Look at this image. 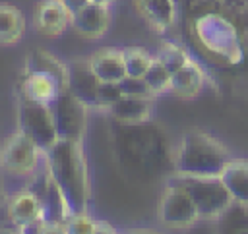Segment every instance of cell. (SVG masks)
I'll return each instance as SVG.
<instances>
[{
  "instance_id": "obj_2",
  "label": "cell",
  "mask_w": 248,
  "mask_h": 234,
  "mask_svg": "<svg viewBox=\"0 0 248 234\" xmlns=\"http://www.w3.org/2000/svg\"><path fill=\"white\" fill-rule=\"evenodd\" d=\"M45 153L25 130L17 128L0 145V170L14 178H31L39 172Z\"/></svg>"
},
{
  "instance_id": "obj_12",
  "label": "cell",
  "mask_w": 248,
  "mask_h": 234,
  "mask_svg": "<svg viewBox=\"0 0 248 234\" xmlns=\"http://www.w3.org/2000/svg\"><path fill=\"white\" fill-rule=\"evenodd\" d=\"M207 83V73L205 70L200 66V62H196L194 58L184 64L182 68L172 72V79H170V95H174L176 99L182 101H190L196 99Z\"/></svg>"
},
{
  "instance_id": "obj_6",
  "label": "cell",
  "mask_w": 248,
  "mask_h": 234,
  "mask_svg": "<svg viewBox=\"0 0 248 234\" xmlns=\"http://www.w3.org/2000/svg\"><path fill=\"white\" fill-rule=\"evenodd\" d=\"M19 128L25 130L45 151H50L58 143V126L52 106H43L27 99L21 101V120Z\"/></svg>"
},
{
  "instance_id": "obj_11",
  "label": "cell",
  "mask_w": 248,
  "mask_h": 234,
  "mask_svg": "<svg viewBox=\"0 0 248 234\" xmlns=\"http://www.w3.org/2000/svg\"><path fill=\"white\" fill-rule=\"evenodd\" d=\"M155 110V97L149 95H124L118 102H114L110 108L105 112L110 114L116 122L136 126V124H145L151 120Z\"/></svg>"
},
{
  "instance_id": "obj_22",
  "label": "cell",
  "mask_w": 248,
  "mask_h": 234,
  "mask_svg": "<svg viewBox=\"0 0 248 234\" xmlns=\"http://www.w3.org/2000/svg\"><path fill=\"white\" fill-rule=\"evenodd\" d=\"M87 2H93V4H101V6H110V8H112V4H114L116 0H87Z\"/></svg>"
},
{
  "instance_id": "obj_4",
  "label": "cell",
  "mask_w": 248,
  "mask_h": 234,
  "mask_svg": "<svg viewBox=\"0 0 248 234\" xmlns=\"http://www.w3.org/2000/svg\"><path fill=\"white\" fill-rule=\"evenodd\" d=\"M180 176V180L186 184V188L192 193V199L198 207L200 213V220H219L223 219L231 207L234 205L229 190L225 188V184L221 182L219 174H211V176Z\"/></svg>"
},
{
  "instance_id": "obj_16",
  "label": "cell",
  "mask_w": 248,
  "mask_h": 234,
  "mask_svg": "<svg viewBox=\"0 0 248 234\" xmlns=\"http://www.w3.org/2000/svg\"><path fill=\"white\" fill-rule=\"evenodd\" d=\"M170 79H172V72L167 68V64L155 54L145 75H143V81L149 89V93L157 99L161 95H167L170 93Z\"/></svg>"
},
{
  "instance_id": "obj_10",
  "label": "cell",
  "mask_w": 248,
  "mask_h": 234,
  "mask_svg": "<svg viewBox=\"0 0 248 234\" xmlns=\"http://www.w3.org/2000/svg\"><path fill=\"white\" fill-rule=\"evenodd\" d=\"M72 8L64 0H39L33 14V27L39 35L54 39L72 25Z\"/></svg>"
},
{
  "instance_id": "obj_20",
  "label": "cell",
  "mask_w": 248,
  "mask_h": 234,
  "mask_svg": "<svg viewBox=\"0 0 248 234\" xmlns=\"http://www.w3.org/2000/svg\"><path fill=\"white\" fill-rule=\"evenodd\" d=\"M122 97H124V89L120 83H95L93 87V101L103 110L110 108Z\"/></svg>"
},
{
  "instance_id": "obj_18",
  "label": "cell",
  "mask_w": 248,
  "mask_h": 234,
  "mask_svg": "<svg viewBox=\"0 0 248 234\" xmlns=\"http://www.w3.org/2000/svg\"><path fill=\"white\" fill-rule=\"evenodd\" d=\"M107 222H101L93 217H89L85 211H78L66 217V220L62 222V232H72V234H97V232H105L110 230L107 228Z\"/></svg>"
},
{
  "instance_id": "obj_19",
  "label": "cell",
  "mask_w": 248,
  "mask_h": 234,
  "mask_svg": "<svg viewBox=\"0 0 248 234\" xmlns=\"http://www.w3.org/2000/svg\"><path fill=\"white\" fill-rule=\"evenodd\" d=\"M157 56L167 64V68H169L170 72L182 68L184 64H188V62L192 60L190 52H188L184 46H180V44H176V43H170V41H163V43L159 44Z\"/></svg>"
},
{
  "instance_id": "obj_17",
  "label": "cell",
  "mask_w": 248,
  "mask_h": 234,
  "mask_svg": "<svg viewBox=\"0 0 248 234\" xmlns=\"http://www.w3.org/2000/svg\"><path fill=\"white\" fill-rule=\"evenodd\" d=\"M124 50V64H126V73L128 77H136V79H143L151 60L155 54H151L145 46H122Z\"/></svg>"
},
{
  "instance_id": "obj_3",
  "label": "cell",
  "mask_w": 248,
  "mask_h": 234,
  "mask_svg": "<svg viewBox=\"0 0 248 234\" xmlns=\"http://www.w3.org/2000/svg\"><path fill=\"white\" fill-rule=\"evenodd\" d=\"M157 219L163 226L172 230L190 228L196 222H200V213L192 199V193L176 174L174 178L167 180L161 191L157 205Z\"/></svg>"
},
{
  "instance_id": "obj_8",
  "label": "cell",
  "mask_w": 248,
  "mask_h": 234,
  "mask_svg": "<svg viewBox=\"0 0 248 234\" xmlns=\"http://www.w3.org/2000/svg\"><path fill=\"white\" fill-rule=\"evenodd\" d=\"M112 23V10L110 6H101L87 2L81 8L74 10L70 29L76 31L85 41H99L103 39Z\"/></svg>"
},
{
  "instance_id": "obj_13",
  "label": "cell",
  "mask_w": 248,
  "mask_h": 234,
  "mask_svg": "<svg viewBox=\"0 0 248 234\" xmlns=\"http://www.w3.org/2000/svg\"><path fill=\"white\" fill-rule=\"evenodd\" d=\"M219 178L229 190L232 201L248 207V159L231 157L223 164Z\"/></svg>"
},
{
  "instance_id": "obj_21",
  "label": "cell",
  "mask_w": 248,
  "mask_h": 234,
  "mask_svg": "<svg viewBox=\"0 0 248 234\" xmlns=\"http://www.w3.org/2000/svg\"><path fill=\"white\" fill-rule=\"evenodd\" d=\"M120 85H122V89H124V95H149V97H153V95L149 93V89H147V85H145L143 79L126 77Z\"/></svg>"
},
{
  "instance_id": "obj_5",
  "label": "cell",
  "mask_w": 248,
  "mask_h": 234,
  "mask_svg": "<svg viewBox=\"0 0 248 234\" xmlns=\"http://www.w3.org/2000/svg\"><path fill=\"white\" fill-rule=\"evenodd\" d=\"M46 205L45 199L31 188L23 186L8 195L6 217L12 226L19 232L31 230V226H46Z\"/></svg>"
},
{
  "instance_id": "obj_14",
  "label": "cell",
  "mask_w": 248,
  "mask_h": 234,
  "mask_svg": "<svg viewBox=\"0 0 248 234\" xmlns=\"http://www.w3.org/2000/svg\"><path fill=\"white\" fill-rule=\"evenodd\" d=\"M141 14L147 25L155 33L169 31L176 21V4L174 0H140Z\"/></svg>"
},
{
  "instance_id": "obj_7",
  "label": "cell",
  "mask_w": 248,
  "mask_h": 234,
  "mask_svg": "<svg viewBox=\"0 0 248 234\" xmlns=\"http://www.w3.org/2000/svg\"><path fill=\"white\" fill-rule=\"evenodd\" d=\"M64 89H66V83L58 75L46 70L25 68L23 85H21L23 99L43 106H52L54 102L60 101V95Z\"/></svg>"
},
{
  "instance_id": "obj_1",
  "label": "cell",
  "mask_w": 248,
  "mask_h": 234,
  "mask_svg": "<svg viewBox=\"0 0 248 234\" xmlns=\"http://www.w3.org/2000/svg\"><path fill=\"white\" fill-rule=\"evenodd\" d=\"M231 157L229 147L219 137L202 128H190L178 141L174 170L182 176H211L219 174Z\"/></svg>"
},
{
  "instance_id": "obj_9",
  "label": "cell",
  "mask_w": 248,
  "mask_h": 234,
  "mask_svg": "<svg viewBox=\"0 0 248 234\" xmlns=\"http://www.w3.org/2000/svg\"><path fill=\"white\" fill-rule=\"evenodd\" d=\"M87 72L97 83H122L126 73L124 50L120 46H101L87 58Z\"/></svg>"
},
{
  "instance_id": "obj_15",
  "label": "cell",
  "mask_w": 248,
  "mask_h": 234,
  "mask_svg": "<svg viewBox=\"0 0 248 234\" xmlns=\"http://www.w3.org/2000/svg\"><path fill=\"white\" fill-rule=\"evenodd\" d=\"M27 31L23 12L8 2H0V44H17Z\"/></svg>"
}]
</instances>
